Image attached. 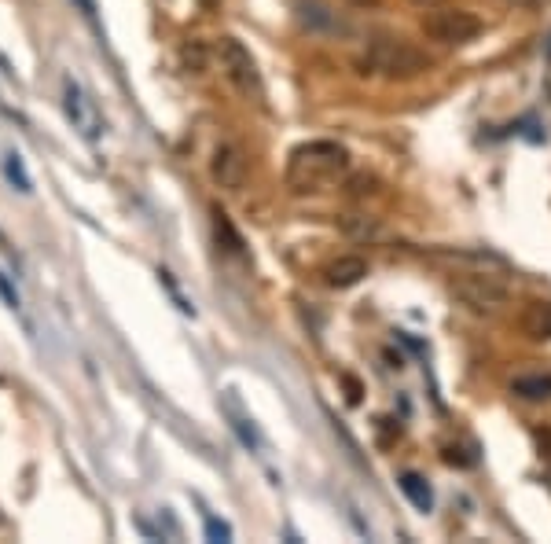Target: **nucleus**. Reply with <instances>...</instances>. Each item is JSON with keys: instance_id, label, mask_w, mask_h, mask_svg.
Instances as JSON below:
<instances>
[{"instance_id": "f257e3e1", "label": "nucleus", "mask_w": 551, "mask_h": 544, "mask_svg": "<svg viewBox=\"0 0 551 544\" xmlns=\"http://www.w3.org/2000/svg\"><path fill=\"white\" fill-rule=\"evenodd\" d=\"M434 67L427 52L408 45L401 37H375L368 48L353 59V70L360 78H379V81H416Z\"/></svg>"}, {"instance_id": "f03ea898", "label": "nucleus", "mask_w": 551, "mask_h": 544, "mask_svg": "<svg viewBox=\"0 0 551 544\" xmlns=\"http://www.w3.org/2000/svg\"><path fill=\"white\" fill-rule=\"evenodd\" d=\"M349 170V151L335 140H309L291 151L287 162V184L294 192H320L324 184Z\"/></svg>"}, {"instance_id": "7ed1b4c3", "label": "nucleus", "mask_w": 551, "mask_h": 544, "mask_svg": "<svg viewBox=\"0 0 551 544\" xmlns=\"http://www.w3.org/2000/svg\"><path fill=\"white\" fill-rule=\"evenodd\" d=\"M452 295L460 298L471 313H500L511 302V291L493 272H456L449 280Z\"/></svg>"}, {"instance_id": "20e7f679", "label": "nucleus", "mask_w": 551, "mask_h": 544, "mask_svg": "<svg viewBox=\"0 0 551 544\" xmlns=\"http://www.w3.org/2000/svg\"><path fill=\"white\" fill-rule=\"evenodd\" d=\"M423 34L438 45H471L474 37L482 34V19L467 8H427L423 15Z\"/></svg>"}, {"instance_id": "39448f33", "label": "nucleus", "mask_w": 551, "mask_h": 544, "mask_svg": "<svg viewBox=\"0 0 551 544\" xmlns=\"http://www.w3.org/2000/svg\"><path fill=\"white\" fill-rule=\"evenodd\" d=\"M214 56H217V63H221V70H225V78L232 81L239 92L261 96V70L243 41H236V37H217Z\"/></svg>"}, {"instance_id": "423d86ee", "label": "nucleus", "mask_w": 551, "mask_h": 544, "mask_svg": "<svg viewBox=\"0 0 551 544\" xmlns=\"http://www.w3.org/2000/svg\"><path fill=\"white\" fill-rule=\"evenodd\" d=\"M247 173H250V162H247V151L225 140L214 148V159H210V177H214L217 188L225 192H239L247 184Z\"/></svg>"}, {"instance_id": "0eeeda50", "label": "nucleus", "mask_w": 551, "mask_h": 544, "mask_svg": "<svg viewBox=\"0 0 551 544\" xmlns=\"http://www.w3.org/2000/svg\"><path fill=\"white\" fill-rule=\"evenodd\" d=\"M63 96H67V114H70V122L78 125L81 133L89 136V140H96L100 136V118H96V111H92V103L89 96L81 92V85L74 78L63 81Z\"/></svg>"}, {"instance_id": "6e6552de", "label": "nucleus", "mask_w": 551, "mask_h": 544, "mask_svg": "<svg viewBox=\"0 0 551 544\" xmlns=\"http://www.w3.org/2000/svg\"><path fill=\"white\" fill-rule=\"evenodd\" d=\"M364 276H368V261L360 258V254H342V258H335L324 269L327 287H338V291H346V287H357Z\"/></svg>"}, {"instance_id": "1a4fd4ad", "label": "nucleus", "mask_w": 551, "mask_h": 544, "mask_svg": "<svg viewBox=\"0 0 551 544\" xmlns=\"http://www.w3.org/2000/svg\"><path fill=\"white\" fill-rule=\"evenodd\" d=\"M518 324H522V331H526L529 339H551V302H529L526 309H522V317H518Z\"/></svg>"}, {"instance_id": "9d476101", "label": "nucleus", "mask_w": 551, "mask_h": 544, "mask_svg": "<svg viewBox=\"0 0 551 544\" xmlns=\"http://www.w3.org/2000/svg\"><path fill=\"white\" fill-rule=\"evenodd\" d=\"M397 486H401V493H405V497L412 500L419 511L434 508V493H430L427 478H423V475H416V471H405V475L397 478Z\"/></svg>"}, {"instance_id": "9b49d317", "label": "nucleus", "mask_w": 551, "mask_h": 544, "mask_svg": "<svg viewBox=\"0 0 551 544\" xmlns=\"http://www.w3.org/2000/svg\"><path fill=\"white\" fill-rule=\"evenodd\" d=\"M511 394L526 401H551V375H518L511 379Z\"/></svg>"}, {"instance_id": "f8f14e48", "label": "nucleus", "mask_w": 551, "mask_h": 544, "mask_svg": "<svg viewBox=\"0 0 551 544\" xmlns=\"http://www.w3.org/2000/svg\"><path fill=\"white\" fill-rule=\"evenodd\" d=\"M302 23L309 26V30H342L335 12H327L320 0H309V4L302 0Z\"/></svg>"}, {"instance_id": "ddd939ff", "label": "nucleus", "mask_w": 551, "mask_h": 544, "mask_svg": "<svg viewBox=\"0 0 551 544\" xmlns=\"http://www.w3.org/2000/svg\"><path fill=\"white\" fill-rule=\"evenodd\" d=\"M180 63L188 74H206V63H210V48L203 41H184L180 45Z\"/></svg>"}, {"instance_id": "4468645a", "label": "nucleus", "mask_w": 551, "mask_h": 544, "mask_svg": "<svg viewBox=\"0 0 551 544\" xmlns=\"http://www.w3.org/2000/svg\"><path fill=\"white\" fill-rule=\"evenodd\" d=\"M214 228H217V239H225L228 254H243V239H239V232L232 228L225 210H214Z\"/></svg>"}, {"instance_id": "2eb2a0df", "label": "nucleus", "mask_w": 551, "mask_h": 544, "mask_svg": "<svg viewBox=\"0 0 551 544\" xmlns=\"http://www.w3.org/2000/svg\"><path fill=\"white\" fill-rule=\"evenodd\" d=\"M228 416H232V427H236V434L239 438H243V445H250V449H254V445H258V431H254V423L247 420V416H243V412H239V405H236V397H228Z\"/></svg>"}, {"instance_id": "dca6fc26", "label": "nucleus", "mask_w": 551, "mask_h": 544, "mask_svg": "<svg viewBox=\"0 0 551 544\" xmlns=\"http://www.w3.org/2000/svg\"><path fill=\"white\" fill-rule=\"evenodd\" d=\"M342 232L353 239H368V236H375V221H368V217H360V214H346L342 217Z\"/></svg>"}, {"instance_id": "f3484780", "label": "nucleus", "mask_w": 551, "mask_h": 544, "mask_svg": "<svg viewBox=\"0 0 551 544\" xmlns=\"http://www.w3.org/2000/svg\"><path fill=\"white\" fill-rule=\"evenodd\" d=\"M379 192V181L375 177H368V173H357V177H349L346 181V195H353V199H368V195Z\"/></svg>"}, {"instance_id": "a211bd4d", "label": "nucleus", "mask_w": 551, "mask_h": 544, "mask_svg": "<svg viewBox=\"0 0 551 544\" xmlns=\"http://www.w3.org/2000/svg\"><path fill=\"white\" fill-rule=\"evenodd\" d=\"M4 173H8V181L15 184V188H19V192H30V177H26V170H23V159H19V155H8V159H4Z\"/></svg>"}, {"instance_id": "6ab92c4d", "label": "nucleus", "mask_w": 551, "mask_h": 544, "mask_svg": "<svg viewBox=\"0 0 551 544\" xmlns=\"http://www.w3.org/2000/svg\"><path fill=\"white\" fill-rule=\"evenodd\" d=\"M206 537H210V541H228V537H232V530H228L225 522L206 519Z\"/></svg>"}, {"instance_id": "aec40b11", "label": "nucleus", "mask_w": 551, "mask_h": 544, "mask_svg": "<svg viewBox=\"0 0 551 544\" xmlns=\"http://www.w3.org/2000/svg\"><path fill=\"white\" fill-rule=\"evenodd\" d=\"M342 379H346V386H349V405H357L360 401V383L353 379V375H342Z\"/></svg>"}, {"instance_id": "412c9836", "label": "nucleus", "mask_w": 551, "mask_h": 544, "mask_svg": "<svg viewBox=\"0 0 551 544\" xmlns=\"http://www.w3.org/2000/svg\"><path fill=\"white\" fill-rule=\"evenodd\" d=\"M346 4H353V8H379L383 0H346Z\"/></svg>"}, {"instance_id": "4be33fe9", "label": "nucleus", "mask_w": 551, "mask_h": 544, "mask_svg": "<svg viewBox=\"0 0 551 544\" xmlns=\"http://www.w3.org/2000/svg\"><path fill=\"white\" fill-rule=\"evenodd\" d=\"M544 445H548V456H551V427L548 431H540V449H544Z\"/></svg>"}, {"instance_id": "5701e85b", "label": "nucleus", "mask_w": 551, "mask_h": 544, "mask_svg": "<svg viewBox=\"0 0 551 544\" xmlns=\"http://www.w3.org/2000/svg\"><path fill=\"white\" fill-rule=\"evenodd\" d=\"M217 4H221V0H199V8H203V12H214Z\"/></svg>"}, {"instance_id": "b1692460", "label": "nucleus", "mask_w": 551, "mask_h": 544, "mask_svg": "<svg viewBox=\"0 0 551 544\" xmlns=\"http://www.w3.org/2000/svg\"><path fill=\"white\" fill-rule=\"evenodd\" d=\"M419 8H438V4H445V0H416Z\"/></svg>"}, {"instance_id": "393cba45", "label": "nucleus", "mask_w": 551, "mask_h": 544, "mask_svg": "<svg viewBox=\"0 0 551 544\" xmlns=\"http://www.w3.org/2000/svg\"><path fill=\"white\" fill-rule=\"evenodd\" d=\"M511 4H518V8H537L540 0H511Z\"/></svg>"}]
</instances>
